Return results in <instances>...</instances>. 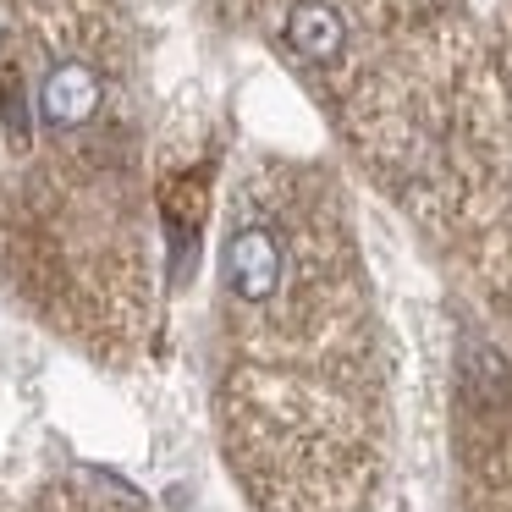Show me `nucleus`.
<instances>
[{"mask_svg": "<svg viewBox=\"0 0 512 512\" xmlns=\"http://www.w3.org/2000/svg\"><path fill=\"white\" fill-rule=\"evenodd\" d=\"M226 281H232L237 298L259 303L276 292L281 281V248L270 232H259V226H243V232H232V243H226Z\"/></svg>", "mask_w": 512, "mask_h": 512, "instance_id": "1", "label": "nucleus"}, {"mask_svg": "<svg viewBox=\"0 0 512 512\" xmlns=\"http://www.w3.org/2000/svg\"><path fill=\"white\" fill-rule=\"evenodd\" d=\"M39 111H45L50 127H83L100 111V78L83 61H61L39 89Z\"/></svg>", "mask_w": 512, "mask_h": 512, "instance_id": "2", "label": "nucleus"}, {"mask_svg": "<svg viewBox=\"0 0 512 512\" xmlns=\"http://www.w3.org/2000/svg\"><path fill=\"white\" fill-rule=\"evenodd\" d=\"M287 45L298 50L303 61H336V50H342V17H336V6H325V0H298L287 12Z\"/></svg>", "mask_w": 512, "mask_h": 512, "instance_id": "3", "label": "nucleus"}]
</instances>
